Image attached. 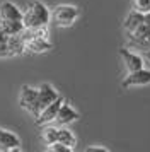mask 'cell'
<instances>
[{"instance_id":"cell-6","label":"cell","mask_w":150,"mask_h":152,"mask_svg":"<svg viewBox=\"0 0 150 152\" xmlns=\"http://www.w3.org/2000/svg\"><path fill=\"white\" fill-rule=\"evenodd\" d=\"M119 56H121L123 65H125V69H126L128 74L143 69V65H145V60H143L142 53H135V51H131L130 48H125V46L119 48Z\"/></svg>"},{"instance_id":"cell-16","label":"cell","mask_w":150,"mask_h":152,"mask_svg":"<svg viewBox=\"0 0 150 152\" xmlns=\"http://www.w3.org/2000/svg\"><path fill=\"white\" fill-rule=\"evenodd\" d=\"M131 9L140 14H147V12H150V0H133Z\"/></svg>"},{"instance_id":"cell-2","label":"cell","mask_w":150,"mask_h":152,"mask_svg":"<svg viewBox=\"0 0 150 152\" xmlns=\"http://www.w3.org/2000/svg\"><path fill=\"white\" fill-rule=\"evenodd\" d=\"M80 15V10L75 5H68V4H61L51 10V21L55 26L58 28H70Z\"/></svg>"},{"instance_id":"cell-1","label":"cell","mask_w":150,"mask_h":152,"mask_svg":"<svg viewBox=\"0 0 150 152\" xmlns=\"http://www.w3.org/2000/svg\"><path fill=\"white\" fill-rule=\"evenodd\" d=\"M51 21V10L39 0H34L27 4V7L22 10V24L24 28H41L48 26Z\"/></svg>"},{"instance_id":"cell-4","label":"cell","mask_w":150,"mask_h":152,"mask_svg":"<svg viewBox=\"0 0 150 152\" xmlns=\"http://www.w3.org/2000/svg\"><path fill=\"white\" fill-rule=\"evenodd\" d=\"M19 106L27 113H31L34 118L39 116L41 106H39V97H38V89L31 86H22L19 94Z\"/></svg>"},{"instance_id":"cell-10","label":"cell","mask_w":150,"mask_h":152,"mask_svg":"<svg viewBox=\"0 0 150 152\" xmlns=\"http://www.w3.org/2000/svg\"><path fill=\"white\" fill-rule=\"evenodd\" d=\"M38 97H39V106H41V110H43L44 106H48L50 103H53L55 99H58L60 94H58V91L55 89L51 84L43 82L38 87Z\"/></svg>"},{"instance_id":"cell-3","label":"cell","mask_w":150,"mask_h":152,"mask_svg":"<svg viewBox=\"0 0 150 152\" xmlns=\"http://www.w3.org/2000/svg\"><path fill=\"white\" fill-rule=\"evenodd\" d=\"M20 38L24 41V50L29 51V53H44L48 50H51V41L50 38H41V36H36L33 33V29L24 28L22 33H20Z\"/></svg>"},{"instance_id":"cell-13","label":"cell","mask_w":150,"mask_h":152,"mask_svg":"<svg viewBox=\"0 0 150 152\" xmlns=\"http://www.w3.org/2000/svg\"><path fill=\"white\" fill-rule=\"evenodd\" d=\"M140 24H143V14H140V12H136V10L131 9V12L126 15V19H125V22H123V26H125V29H126V33L136 29Z\"/></svg>"},{"instance_id":"cell-11","label":"cell","mask_w":150,"mask_h":152,"mask_svg":"<svg viewBox=\"0 0 150 152\" xmlns=\"http://www.w3.org/2000/svg\"><path fill=\"white\" fill-rule=\"evenodd\" d=\"M0 19L4 21H22V10L12 2L0 4Z\"/></svg>"},{"instance_id":"cell-20","label":"cell","mask_w":150,"mask_h":152,"mask_svg":"<svg viewBox=\"0 0 150 152\" xmlns=\"http://www.w3.org/2000/svg\"><path fill=\"white\" fill-rule=\"evenodd\" d=\"M142 56H143V60H145V63H149V65H150V48L149 50H143Z\"/></svg>"},{"instance_id":"cell-15","label":"cell","mask_w":150,"mask_h":152,"mask_svg":"<svg viewBox=\"0 0 150 152\" xmlns=\"http://www.w3.org/2000/svg\"><path fill=\"white\" fill-rule=\"evenodd\" d=\"M58 142L75 149V145H77V137L74 135L72 130H68L67 126H60V128H58Z\"/></svg>"},{"instance_id":"cell-8","label":"cell","mask_w":150,"mask_h":152,"mask_svg":"<svg viewBox=\"0 0 150 152\" xmlns=\"http://www.w3.org/2000/svg\"><path fill=\"white\" fill-rule=\"evenodd\" d=\"M79 118H80L79 111H75L67 101H63V104L60 106V111H58V115H56L53 123H56V126H67V125L77 121Z\"/></svg>"},{"instance_id":"cell-14","label":"cell","mask_w":150,"mask_h":152,"mask_svg":"<svg viewBox=\"0 0 150 152\" xmlns=\"http://www.w3.org/2000/svg\"><path fill=\"white\" fill-rule=\"evenodd\" d=\"M58 128H60V126L51 125V123L44 125V128L41 132V137H43V142L46 145H51V144H55V142H58Z\"/></svg>"},{"instance_id":"cell-17","label":"cell","mask_w":150,"mask_h":152,"mask_svg":"<svg viewBox=\"0 0 150 152\" xmlns=\"http://www.w3.org/2000/svg\"><path fill=\"white\" fill-rule=\"evenodd\" d=\"M46 149H48L50 152H72V151H74L72 147H68V145L61 144V142H55V144L48 145Z\"/></svg>"},{"instance_id":"cell-12","label":"cell","mask_w":150,"mask_h":152,"mask_svg":"<svg viewBox=\"0 0 150 152\" xmlns=\"http://www.w3.org/2000/svg\"><path fill=\"white\" fill-rule=\"evenodd\" d=\"M22 29H24L22 21H4V19H0V31L5 33L7 36H17L22 33Z\"/></svg>"},{"instance_id":"cell-18","label":"cell","mask_w":150,"mask_h":152,"mask_svg":"<svg viewBox=\"0 0 150 152\" xmlns=\"http://www.w3.org/2000/svg\"><path fill=\"white\" fill-rule=\"evenodd\" d=\"M149 48H150V33L147 34V38L142 41V45L138 46V50H140V51H143V50H149Z\"/></svg>"},{"instance_id":"cell-19","label":"cell","mask_w":150,"mask_h":152,"mask_svg":"<svg viewBox=\"0 0 150 152\" xmlns=\"http://www.w3.org/2000/svg\"><path fill=\"white\" fill-rule=\"evenodd\" d=\"M85 152H109L106 147H87Z\"/></svg>"},{"instance_id":"cell-5","label":"cell","mask_w":150,"mask_h":152,"mask_svg":"<svg viewBox=\"0 0 150 152\" xmlns=\"http://www.w3.org/2000/svg\"><path fill=\"white\" fill-rule=\"evenodd\" d=\"M150 84V70L149 69H140L135 72H130L128 75L123 79L121 87L123 89H131V87H143Z\"/></svg>"},{"instance_id":"cell-7","label":"cell","mask_w":150,"mask_h":152,"mask_svg":"<svg viewBox=\"0 0 150 152\" xmlns=\"http://www.w3.org/2000/svg\"><path fill=\"white\" fill-rule=\"evenodd\" d=\"M63 97H58V99H55L53 103H50L48 106H44L43 110H41L39 116L36 118V123L39 125V126H44V125L48 123H53L55 118H56V115H58V111H60V106L63 104Z\"/></svg>"},{"instance_id":"cell-21","label":"cell","mask_w":150,"mask_h":152,"mask_svg":"<svg viewBox=\"0 0 150 152\" xmlns=\"http://www.w3.org/2000/svg\"><path fill=\"white\" fill-rule=\"evenodd\" d=\"M143 22H145V26L150 29V12H147V14H143Z\"/></svg>"},{"instance_id":"cell-9","label":"cell","mask_w":150,"mask_h":152,"mask_svg":"<svg viewBox=\"0 0 150 152\" xmlns=\"http://www.w3.org/2000/svg\"><path fill=\"white\" fill-rule=\"evenodd\" d=\"M0 151L12 152V151H20V138L5 128H0Z\"/></svg>"}]
</instances>
